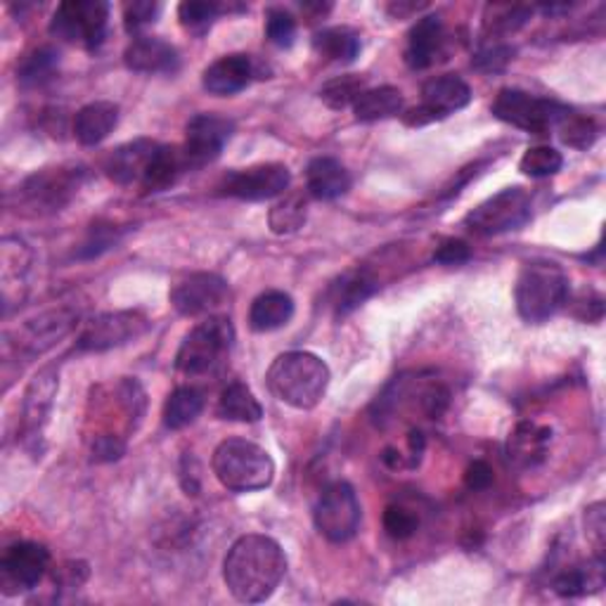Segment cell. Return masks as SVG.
<instances>
[{"instance_id":"6da1fadb","label":"cell","mask_w":606,"mask_h":606,"mask_svg":"<svg viewBox=\"0 0 606 606\" xmlns=\"http://www.w3.org/2000/svg\"><path fill=\"white\" fill-rule=\"evenodd\" d=\"M287 573V554L278 540L261 534L242 536L227 550L223 581L231 595L245 604L266 602Z\"/></svg>"},{"instance_id":"7a4b0ae2","label":"cell","mask_w":606,"mask_h":606,"mask_svg":"<svg viewBox=\"0 0 606 606\" xmlns=\"http://www.w3.org/2000/svg\"><path fill=\"white\" fill-rule=\"evenodd\" d=\"M266 382L278 401L296 407V411H313L327 393L329 368L321 356L290 351L272 360Z\"/></svg>"},{"instance_id":"3957f363","label":"cell","mask_w":606,"mask_h":606,"mask_svg":"<svg viewBox=\"0 0 606 606\" xmlns=\"http://www.w3.org/2000/svg\"><path fill=\"white\" fill-rule=\"evenodd\" d=\"M216 479L233 493H256L268 489L276 479V462L270 454L245 438H227L214 450Z\"/></svg>"},{"instance_id":"277c9868","label":"cell","mask_w":606,"mask_h":606,"mask_svg":"<svg viewBox=\"0 0 606 606\" xmlns=\"http://www.w3.org/2000/svg\"><path fill=\"white\" fill-rule=\"evenodd\" d=\"M514 299L526 323L550 321L557 311L566 306L569 276L554 261H530L519 272Z\"/></svg>"},{"instance_id":"5b68a950","label":"cell","mask_w":606,"mask_h":606,"mask_svg":"<svg viewBox=\"0 0 606 606\" xmlns=\"http://www.w3.org/2000/svg\"><path fill=\"white\" fill-rule=\"evenodd\" d=\"M235 344V327L231 317L209 315L204 323L190 329L176 356V368L188 377L214 372Z\"/></svg>"},{"instance_id":"8992f818","label":"cell","mask_w":606,"mask_h":606,"mask_svg":"<svg viewBox=\"0 0 606 606\" xmlns=\"http://www.w3.org/2000/svg\"><path fill=\"white\" fill-rule=\"evenodd\" d=\"M493 114L495 119L530 135H548L562 124V119L569 114V108L554 100L530 96L519 88H505L500 90L493 102Z\"/></svg>"},{"instance_id":"52a82bcc","label":"cell","mask_w":606,"mask_h":606,"mask_svg":"<svg viewBox=\"0 0 606 606\" xmlns=\"http://www.w3.org/2000/svg\"><path fill=\"white\" fill-rule=\"evenodd\" d=\"M108 22L110 5L104 0H67L53 14L50 34L86 50H96L108 36Z\"/></svg>"},{"instance_id":"ba28073f","label":"cell","mask_w":606,"mask_h":606,"mask_svg":"<svg viewBox=\"0 0 606 606\" xmlns=\"http://www.w3.org/2000/svg\"><path fill=\"white\" fill-rule=\"evenodd\" d=\"M86 171L81 166H53L29 176L20 188V206L32 214L45 216L63 211L83 186Z\"/></svg>"},{"instance_id":"9c48e42d","label":"cell","mask_w":606,"mask_h":606,"mask_svg":"<svg viewBox=\"0 0 606 606\" xmlns=\"http://www.w3.org/2000/svg\"><path fill=\"white\" fill-rule=\"evenodd\" d=\"M530 221V194L524 188H505L481 202L464 218V225L474 235L493 237L519 231Z\"/></svg>"},{"instance_id":"30bf717a","label":"cell","mask_w":606,"mask_h":606,"mask_svg":"<svg viewBox=\"0 0 606 606\" xmlns=\"http://www.w3.org/2000/svg\"><path fill=\"white\" fill-rule=\"evenodd\" d=\"M360 503L351 483L335 481L323 491L317 500L313 519L317 534L329 542H346L358 534L360 526Z\"/></svg>"},{"instance_id":"8fae6325","label":"cell","mask_w":606,"mask_h":606,"mask_svg":"<svg viewBox=\"0 0 606 606\" xmlns=\"http://www.w3.org/2000/svg\"><path fill=\"white\" fill-rule=\"evenodd\" d=\"M472 102V88L458 74H441L434 76L422 88V104L411 112H405L403 119L407 126H427L438 119H446L464 110Z\"/></svg>"},{"instance_id":"7c38bea8","label":"cell","mask_w":606,"mask_h":606,"mask_svg":"<svg viewBox=\"0 0 606 606\" xmlns=\"http://www.w3.org/2000/svg\"><path fill=\"white\" fill-rule=\"evenodd\" d=\"M50 564V552L45 545L22 540L14 542L0 559V590L3 595L14 597L34 590Z\"/></svg>"},{"instance_id":"4fadbf2b","label":"cell","mask_w":606,"mask_h":606,"mask_svg":"<svg viewBox=\"0 0 606 606\" xmlns=\"http://www.w3.org/2000/svg\"><path fill=\"white\" fill-rule=\"evenodd\" d=\"M147 329H149V321L138 311L102 313V315H96L90 323H86L79 339H76V348H79V351L102 354V351H110V348L135 341L138 337H143Z\"/></svg>"},{"instance_id":"5bb4252c","label":"cell","mask_w":606,"mask_h":606,"mask_svg":"<svg viewBox=\"0 0 606 606\" xmlns=\"http://www.w3.org/2000/svg\"><path fill=\"white\" fill-rule=\"evenodd\" d=\"M292 183V173L284 164H259L249 169H237L227 173L218 183L221 197L245 202H266L280 197Z\"/></svg>"},{"instance_id":"9a60e30c","label":"cell","mask_w":606,"mask_h":606,"mask_svg":"<svg viewBox=\"0 0 606 606\" xmlns=\"http://www.w3.org/2000/svg\"><path fill=\"white\" fill-rule=\"evenodd\" d=\"M235 124L218 114H197L188 121L183 157L190 169H204L221 157L223 147L233 138Z\"/></svg>"},{"instance_id":"2e32d148","label":"cell","mask_w":606,"mask_h":606,"mask_svg":"<svg viewBox=\"0 0 606 606\" xmlns=\"http://www.w3.org/2000/svg\"><path fill=\"white\" fill-rule=\"evenodd\" d=\"M231 296V287L216 272H192L178 282L171 292V303L180 315H211Z\"/></svg>"},{"instance_id":"e0dca14e","label":"cell","mask_w":606,"mask_h":606,"mask_svg":"<svg viewBox=\"0 0 606 606\" xmlns=\"http://www.w3.org/2000/svg\"><path fill=\"white\" fill-rule=\"evenodd\" d=\"M59 389V374L55 366L43 368L29 384L22 403V436L26 444H38L43 427L48 424L53 401Z\"/></svg>"},{"instance_id":"ac0fdd59","label":"cell","mask_w":606,"mask_h":606,"mask_svg":"<svg viewBox=\"0 0 606 606\" xmlns=\"http://www.w3.org/2000/svg\"><path fill=\"white\" fill-rule=\"evenodd\" d=\"M254 79V63L245 53H233L216 59L214 65L206 67L202 76V86L206 93L227 98L245 90Z\"/></svg>"},{"instance_id":"d6986e66","label":"cell","mask_w":606,"mask_h":606,"mask_svg":"<svg viewBox=\"0 0 606 606\" xmlns=\"http://www.w3.org/2000/svg\"><path fill=\"white\" fill-rule=\"evenodd\" d=\"M157 147L159 143L147 138L121 145L112 152L108 161H104V173H108L119 186H135V183L141 186Z\"/></svg>"},{"instance_id":"ffe728a7","label":"cell","mask_w":606,"mask_h":606,"mask_svg":"<svg viewBox=\"0 0 606 606\" xmlns=\"http://www.w3.org/2000/svg\"><path fill=\"white\" fill-rule=\"evenodd\" d=\"M124 63L135 74H173L180 65L178 50L157 36H138L128 43Z\"/></svg>"},{"instance_id":"44dd1931","label":"cell","mask_w":606,"mask_h":606,"mask_svg":"<svg viewBox=\"0 0 606 606\" xmlns=\"http://www.w3.org/2000/svg\"><path fill=\"white\" fill-rule=\"evenodd\" d=\"M446 43V29L444 20L438 14H427L419 18L417 24L407 34V48H405V63L411 69H427L436 63V57L441 55Z\"/></svg>"},{"instance_id":"7402d4cb","label":"cell","mask_w":606,"mask_h":606,"mask_svg":"<svg viewBox=\"0 0 606 606\" xmlns=\"http://www.w3.org/2000/svg\"><path fill=\"white\" fill-rule=\"evenodd\" d=\"M306 190L315 200H339L351 190V173L335 157H317L306 169Z\"/></svg>"},{"instance_id":"603a6c76","label":"cell","mask_w":606,"mask_h":606,"mask_svg":"<svg viewBox=\"0 0 606 606\" xmlns=\"http://www.w3.org/2000/svg\"><path fill=\"white\" fill-rule=\"evenodd\" d=\"M116 124H119V104L108 100L90 102L76 112L74 135L81 145L96 147L104 138H110V133L116 128Z\"/></svg>"},{"instance_id":"cb8c5ba5","label":"cell","mask_w":606,"mask_h":606,"mask_svg":"<svg viewBox=\"0 0 606 606\" xmlns=\"http://www.w3.org/2000/svg\"><path fill=\"white\" fill-rule=\"evenodd\" d=\"M76 317L79 315H76L74 311H65V308L36 317V321H32L24 327L20 346L26 348L29 354H43L45 348H50L57 339L69 335L74 323H76Z\"/></svg>"},{"instance_id":"d4e9b609","label":"cell","mask_w":606,"mask_h":606,"mask_svg":"<svg viewBox=\"0 0 606 606\" xmlns=\"http://www.w3.org/2000/svg\"><path fill=\"white\" fill-rule=\"evenodd\" d=\"M188 171L186 157H183V147L176 145H159L155 157H152L145 178L141 188L145 192H164L171 186H176V180Z\"/></svg>"},{"instance_id":"484cf974","label":"cell","mask_w":606,"mask_h":606,"mask_svg":"<svg viewBox=\"0 0 606 606\" xmlns=\"http://www.w3.org/2000/svg\"><path fill=\"white\" fill-rule=\"evenodd\" d=\"M294 299L287 292L270 290L256 296L249 308V327L254 332H276L292 321Z\"/></svg>"},{"instance_id":"4316f807","label":"cell","mask_w":606,"mask_h":606,"mask_svg":"<svg viewBox=\"0 0 606 606\" xmlns=\"http://www.w3.org/2000/svg\"><path fill=\"white\" fill-rule=\"evenodd\" d=\"M405 108V98L399 88L379 86L366 88L354 102V114L358 121H382L399 116Z\"/></svg>"},{"instance_id":"83f0119b","label":"cell","mask_w":606,"mask_h":606,"mask_svg":"<svg viewBox=\"0 0 606 606\" xmlns=\"http://www.w3.org/2000/svg\"><path fill=\"white\" fill-rule=\"evenodd\" d=\"M604 557L597 554L593 562L562 571L554 579V593L562 597H581L595 593V590L604 587Z\"/></svg>"},{"instance_id":"f1b7e54d","label":"cell","mask_w":606,"mask_h":606,"mask_svg":"<svg viewBox=\"0 0 606 606\" xmlns=\"http://www.w3.org/2000/svg\"><path fill=\"white\" fill-rule=\"evenodd\" d=\"M315 53L329 59V63H341L348 65L360 55V36L348 26H332L317 32L313 38Z\"/></svg>"},{"instance_id":"f546056e","label":"cell","mask_w":606,"mask_h":606,"mask_svg":"<svg viewBox=\"0 0 606 606\" xmlns=\"http://www.w3.org/2000/svg\"><path fill=\"white\" fill-rule=\"evenodd\" d=\"M218 415L227 422L256 424L263 417V407H261L259 399L254 396V391L247 384L233 382V384H227L221 393Z\"/></svg>"},{"instance_id":"4dcf8cb0","label":"cell","mask_w":606,"mask_h":606,"mask_svg":"<svg viewBox=\"0 0 606 606\" xmlns=\"http://www.w3.org/2000/svg\"><path fill=\"white\" fill-rule=\"evenodd\" d=\"M204 393L194 386H178L164 403V424L166 429H186L202 415Z\"/></svg>"},{"instance_id":"1f68e13d","label":"cell","mask_w":606,"mask_h":606,"mask_svg":"<svg viewBox=\"0 0 606 606\" xmlns=\"http://www.w3.org/2000/svg\"><path fill=\"white\" fill-rule=\"evenodd\" d=\"M552 431L548 427H538V424L524 422L509 436V458L524 467L536 464L545 458V448H548Z\"/></svg>"},{"instance_id":"d6a6232c","label":"cell","mask_w":606,"mask_h":606,"mask_svg":"<svg viewBox=\"0 0 606 606\" xmlns=\"http://www.w3.org/2000/svg\"><path fill=\"white\" fill-rule=\"evenodd\" d=\"M377 280L370 276V272H351L346 276L337 290V315H348L356 311L360 303H366L374 292H377Z\"/></svg>"},{"instance_id":"836d02e7","label":"cell","mask_w":606,"mask_h":606,"mask_svg":"<svg viewBox=\"0 0 606 606\" xmlns=\"http://www.w3.org/2000/svg\"><path fill=\"white\" fill-rule=\"evenodd\" d=\"M270 231L276 235H292L306 223V200L301 194L284 197L282 202L270 209Z\"/></svg>"},{"instance_id":"e575fe53","label":"cell","mask_w":606,"mask_h":606,"mask_svg":"<svg viewBox=\"0 0 606 606\" xmlns=\"http://www.w3.org/2000/svg\"><path fill=\"white\" fill-rule=\"evenodd\" d=\"M562 166H564L562 152H557L550 145H538V147L526 149L521 161H519L521 173H526L530 178L554 176V173L562 171Z\"/></svg>"},{"instance_id":"d590c367","label":"cell","mask_w":606,"mask_h":606,"mask_svg":"<svg viewBox=\"0 0 606 606\" xmlns=\"http://www.w3.org/2000/svg\"><path fill=\"white\" fill-rule=\"evenodd\" d=\"M57 65L59 55L53 48H38L22 59L18 79L22 86H41L55 74Z\"/></svg>"},{"instance_id":"8d00e7d4","label":"cell","mask_w":606,"mask_h":606,"mask_svg":"<svg viewBox=\"0 0 606 606\" xmlns=\"http://www.w3.org/2000/svg\"><path fill=\"white\" fill-rule=\"evenodd\" d=\"M362 90H366V81H362L356 74H346V76H339V79H332L329 83L323 86L321 100L332 110H344V108H348V104L354 108V102L362 93Z\"/></svg>"},{"instance_id":"74e56055","label":"cell","mask_w":606,"mask_h":606,"mask_svg":"<svg viewBox=\"0 0 606 606\" xmlns=\"http://www.w3.org/2000/svg\"><path fill=\"white\" fill-rule=\"evenodd\" d=\"M221 12L225 10L218 3H209V0H186V3L178 5V20L188 32L204 34L206 29L216 22Z\"/></svg>"},{"instance_id":"f35d334b","label":"cell","mask_w":606,"mask_h":606,"mask_svg":"<svg viewBox=\"0 0 606 606\" xmlns=\"http://www.w3.org/2000/svg\"><path fill=\"white\" fill-rule=\"evenodd\" d=\"M557 131H559V135H562V141L575 149L593 147V143L597 141V133H599L593 119L583 116V114H573L571 110L562 119V124L557 126Z\"/></svg>"},{"instance_id":"ab89813d","label":"cell","mask_w":606,"mask_h":606,"mask_svg":"<svg viewBox=\"0 0 606 606\" xmlns=\"http://www.w3.org/2000/svg\"><path fill=\"white\" fill-rule=\"evenodd\" d=\"M266 36L278 48H292L296 38V20L292 18V12L270 8L266 12Z\"/></svg>"},{"instance_id":"60d3db41","label":"cell","mask_w":606,"mask_h":606,"mask_svg":"<svg viewBox=\"0 0 606 606\" xmlns=\"http://www.w3.org/2000/svg\"><path fill=\"white\" fill-rule=\"evenodd\" d=\"M419 519L411 509L401 505H389L384 512V530L393 540H407L417 534Z\"/></svg>"},{"instance_id":"b9f144b4","label":"cell","mask_w":606,"mask_h":606,"mask_svg":"<svg viewBox=\"0 0 606 606\" xmlns=\"http://www.w3.org/2000/svg\"><path fill=\"white\" fill-rule=\"evenodd\" d=\"M159 3H152V0H133L124 8V26L128 34H138L145 26L155 24L159 18Z\"/></svg>"},{"instance_id":"7bdbcfd3","label":"cell","mask_w":606,"mask_h":606,"mask_svg":"<svg viewBox=\"0 0 606 606\" xmlns=\"http://www.w3.org/2000/svg\"><path fill=\"white\" fill-rule=\"evenodd\" d=\"M528 8H493V20H486V29H491L493 34H512L517 32L519 26H524L530 18Z\"/></svg>"},{"instance_id":"ee69618b","label":"cell","mask_w":606,"mask_h":606,"mask_svg":"<svg viewBox=\"0 0 606 606\" xmlns=\"http://www.w3.org/2000/svg\"><path fill=\"white\" fill-rule=\"evenodd\" d=\"M119 242V227L114 225H93V231H90L88 239L83 242V247L79 251L81 259H93V256H100L102 251L112 249Z\"/></svg>"},{"instance_id":"f6af8a7d","label":"cell","mask_w":606,"mask_h":606,"mask_svg":"<svg viewBox=\"0 0 606 606\" xmlns=\"http://www.w3.org/2000/svg\"><path fill=\"white\" fill-rule=\"evenodd\" d=\"M604 503H595L587 507L585 514V528H587V540L593 542L595 554L604 557V540H606V512Z\"/></svg>"},{"instance_id":"bcb514c9","label":"cell","mask_w":606,"mask_h":606,"mask_svg":"<svg viewBox=\"0 0 606 606\" xmlns=\"http://www.w3.org/2000/svg\"><path fill=\"white\" fill-rule=\"evenodd\" d=\"M512 55L514 50L509 45H489V48H483L479 55H474L472 65L481 71H500L507 67Z\"/></svg>"},{"instance_id":"7dc6e473","label":"cell","mask_w":606,"mask_h":606,"mask_svg":"<svg viewBox=\"0 0 606 606\" xmlns=\"http://www.w3.org/2000/svg\"><path fill=\"white\" fill-rule=\"evenodd\" d=\"M472 259V249L462 239H446L441 247L434 251V261L441 266H460Z\"/></svg>"},{"instance_id":"c3c4849f","label":"cell","mask_w":606,"mask_h":606,"mask_svg":"<svg viewBox=\"0 0 606 606\" xmlns=\"http://www.w3.org/2000/svg\"><path fill=\"white\" fill-rule=\"evenodd\" d=\"M126 452V441L121 436L114 434H104L98 436L93 444V460L96 462H114L121 460V454Z\"/></svg>"},{"instance_id":"681fc988","label":"cell","mask_w":606,"mask_h":606,"mask_svg":"<svg viewBox=\"0 0 606 606\" xmlns=\"http://www.w3.org/2000/svg\"><path fill=\"white\" fill-rule=\"evenodd\" d=\"M464 483L469 491H486L493 483V469L489 462L483 460H474L472 464L467 467L464 472Z\"/></svg>"},{"instance_id":"f907efd6","label":"cell","mask_w":606,"mask_h":606,"mask_svg":"<svg viewBox=\"0 0 606 606\" xmlns=\"http://www.w3.org/2000/svg\"><path fill=\"white\" fill-rule=\"evenodd\" d=\"M88 579V564L83 562H69L55 573V581L67 587H79Z\"/></svg>"}]
</instances>
